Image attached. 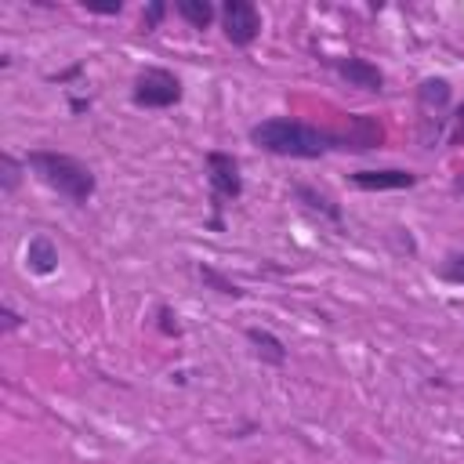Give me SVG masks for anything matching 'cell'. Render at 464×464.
Wrapping results in <instances>:
<instances>
[{
  "mask_svg": "<svg viewBox=\"0 0 464 464\" xmlns=\"http://www.w3.org/2000/svg\"><path fill=\"white\" fill-rule=\"evenodd\" d=\"M83 7H87L91 14H120V11H123L120 0H83Z\"/></svg>",
  "mask_w": 464,
  "mask_h": 464,
  "instance_id": "ac0fdd59",
  "label": "cell"
},
{
  "mask_svg": "<svg viewBox=\"0 0 464 464\" xmlns=\"http://www.w3.org/2000/svg\"><path fill=\"white\" fill-rule=\"evenodd\" d=\"M221 29H225V40L236 44V47H250L261 33V14L250 0H225L221 7Z\"/></svg>",
  "mask_w": 464,
  "mask_h": 464,
  "instance_id": "277c9868",
  "label": "cell"
},
{
  "mask_svg": "<svg viewBox=\"0 0 464 464\" xmlns=\"http://www.w3.org/2000/svg\"><path fill=\"white\" fill-rule=\"evenodd\" d=\"M294 192H297V199H304L312 210H323V214H330V218H341V207H334L323 192H315V188H308V185H297Z\"/></svg>",
  "mask_w": 464,
  "mask_h": 464,
  "instance_id": "9a60e30c",
  "label": "cell"
},
{
  "mask_svg": "<svg viewBox=\"0 0 464 464\" xmlns=\"http://www.w3.org/2000/svg\"><path fill=\"white\" fill-rule=\"evenodd\" d=\"M330 65L352 87H362V91H381L384 87V72L373 62H366V58H330Z\"/></svg>",
  "mask_w": 464,
  "mask_h": 464,
  "instance_id": "52a82bcc",
  "label": "cell"
},
{
  "mask_svg": "<svg viewBox=\"0 0 464 464\" xmlns=\"http://www.w3.org/2000/svg\"><path fill=\"white\" fill-rule=\"evenodd\" d=\"M174 11L192 25V29H207L214 22V4L210 0H178Z\"/></svg>",
  "mask_w": 464,
  "mask_h": 464,
  "instance_id": "7c38bea8",
  "label": "cell"
},
{
  "mask_svg": "<svg viewBox=\"0 0 464 464\" xmlns=\"http://www.w3.org/2000/svg\"><path fill=\"white\" fill-rule=\"evenodd\" d=\"M25 265H29V272H36V276H51V272L58 268V246H54L47 236H33L29 246H25Z\"/></svg>",
  "mask_w": 464,
  "mask_h": 464,
  "instance_id": "30bf717a",
  "label": "cell"
},
{
  "mask_svg": "<svg viewBox=\"0 0 464 464\" xmlns=\"http://www.w3.org/2000/svg\"><path fill=\"white\" fill-rule=\"evenodd\" d=\"M457 192L464 196V170H460V178H457Z\"/></svg>",
  "mask_w": 464,
  "mask_h": 464,
  "instance_id": "7402d4cb",
  "label": "cell"
},
{
  "mask_svg": "<svg viewBox=\"0 0 464 464\" xmlns=\"http://www.w3.org/2000/svg\"><path fill=\"white\" fill-rule=\"evenodd\" d=\"M156 319H160V330H163L167 337H178V334H181V323H178V315H174V308H167V304H160V308H156Z\"/></svg>",
  "mask_w": 464,
  "mask_h": 464,
  "instance_id": "2e32d148",
  "label": "cell"
},
{
  "mask_svg": "<svg viewBox=\"0 0 464 464\" xmlns=\"http://www.w3.org/2000/svg\"><path fill=\"white\" fill-rule=\"evenodd\" d=\"M250 141L261 145L265 152L276 156H294V160H319L326 149H337V138L330 130L308 127L290 116H272L250 127Z\"/></svg>",
  "mask_w": 464,
  "mask_h": 464,
  "instance_id": "6da1fadb",
  "label": "cell"
},
{
  "mask_svg": "<svg viewBox=\"0 0 464 464\" xmlns=\"http://www.w3.org/2000/svg\"><path fill=\"white\" fill-rule=\"evenodd\" d=\"M246 341L254 344V352H257L261 359H268V362H276V366H283V362H286V348H283V341H279L276 334L250 326V330H246Z\"/></svg>",
  "mask_w": 464,
  "mask_h": 464,
  "instance_id": "8fae6325",
  "label": "cell"
},
{
  "mask_svg": "<svg viewBox=\"0 0 464 464\" xmlns=\"http://www.w3.org/2000/svg\"><path fill=\"white\" fill-rule=\"evenodd\" d=\"M207 181L214 188V199H236L243 192V174L232 152H207Z\"/></svg>",
  "mask_w": 464,
  "mask_h": 464,
  "instance_id": "5b68a950",
  "label": "cell"
},
{
  "mask_svg": "<svg viewBox=\"0 0 464 464\" xmlns=\"http://www.w3.org/2000/svg\"><path fill=\"white\" fill-rule=\"evenodd\" d=\"M450 141H453V145H464V105L453 112V130H450Z\"/></svg>",
  "mask_w": 464,
  "mask_h": 464,
  "instance_id": "ffe728a7",
  "label": "cell"
},
{
  "mask_svg": "<svg viewBox=\"0 0 464 464\" xmlns=\"http://www.w3.org/2000/svg\"><path fill=\"white\" fill-rule=\"evenodd\" d=\"M0 319H4V330H18V326H22V319H18V312H14L11 304L0 308Z\"/></svg>",
  "mask_w": 464,
  "mask_h": 464,
  "instance_id": "44dd1931",
  "label": "cell"
},
{
  "mask_svg": "<svg viewBox=\"0 0 464 464\" xmlns=\"http://www.w3.org/2000/svg\"><path fill=\"white\" fill-rule=\"evenodd\" d=\"M130 98L141 109H170L181 102V80L170 69H141Z\"/></svg>",
  "mask_w": 464,
  "mask_h": 464,
  "instance_id": "3957f363",
  "label": "cell"
},
{
  "mask_svg": "<svg viewBox=\"0 0 464 464\" xmlns=\"http://www.w3.org/2000/svg\"><path fill=\"white\" fill-rule=\"evenodd\" d=\"M199 279H203L207 286H214L218 294H225V297H243V290H239L232 279H225L221 272H214L210 265H199Z\"/></svg>",
  "mask_w": 464,
  "mask_h": 464,
  "instance_id": "5bb4252c",
  "label": "cell"
},
{
  "mask_svg": "<svg viewBox=\"0 0 464 464\" xmlns=\"http://www.w3.org/2000/svg\"><path fill=\"white\" fill-rule=\"evenodd\" d=\"M18 181H22V163L11 152H4L0 156V188H4V196H11L18 188Z\"/></svg>",
  "mask_w": 464,
  "mask_h": 464,
  "instance_id": "4fadbf2b",
  "label": "cell"
},
{
  "mask_svg": "<svg viewBox=\"0 0 464 464\" xmlns=\"http://www.w3.org/2000/svg\"><path fill=\"white\" fill-rule=\"evenodd\" d=\"M442 276H446V279H453V283H464V254H457V257L442 268Z\"/></svg>",
  "mask_w": 464,
  "mask_h": 464,
  "instance_id": "d6986e66",
  "label": "cell"
},
{
  "mask_svg": "<svg viewBox=\"0 0 464 464\" xmlns=\"http://www.w3.org/2000/svg\"><path fill=\"white\" fill-rule=\"evenodd\" d=\"M25 167H29L47 188H54L58 196H65L69 203H87V199L94 196V174H91V167L80 163L76 156L36 149V152L25 156Z\"/></svg>",
  "mask_w": 464,
  "mask_h": 464,
  "instance_id": "7a4b0ae2",
  "label": "cell"
},
{
  "mask_svg": "<svg viewBox=\"0 0 464 464\" xmlns=\"http://www.w3.org/2000/svg\"><path fill=\"white\" fill-rule=\"evenodd\" d=\"M417 102H420V112H428L424 120L439 116V112L450 105V83H446L442 76H428V80H420V87H417Z\"/></svg>",
  "mask_w": 464,
  "mask_h": 464,
  "instance_id": "9c48e42d",
  "label": "cell"
},
{
  "mask_svg": "<svg viewBox=\"0 0 464 464\" xmlns=\"http://www.w3.org/2000/svg\"><path fill=\"white\" fill-rule=\"evenodd\" d=\"M417 181L413 170H399V167H388V170H355L352 174V185L355 188H366V192H384V188H410Z\"/></svg>",
  "mask_w": 464,
  "mask_h": 464,
  "instance_id": "ba28073f",
  "label": "cell"
},
{
  "mask_svg": "<svg viewBox=\"0 0 464 464\" xmlns=\"http://www.w3.org/2000/svg\"><path fill=\"white\" fill-rule=\"evenodd\" d=\"M337 138V149H352V152H366V149H377L384 141V130L373 116H348V127Z\"/></svg>",
  "mask_w": 464,
  "mask_h": 464,
  "instance_id": "8992f818",
  "label": "cell"
},
{
  "mask_svg": "<svg viewBox=\"0 0 464 464\" xmlns=\"http://www.w3.org/2000/svg\"><path fill=\"white\" fill-rule=\"evenodd\" d=\"M163 14H167V4L152 0V4L145 7V14H141V29H145V33H149V29H156V25L163 22Z\"/></svg>",
  "mask_w": 464,
  "mask_h": 464,
  "instance_id": "e0dca14e",
  "label": "cell"
}]
</instances>
